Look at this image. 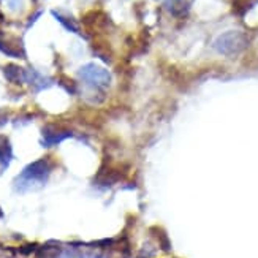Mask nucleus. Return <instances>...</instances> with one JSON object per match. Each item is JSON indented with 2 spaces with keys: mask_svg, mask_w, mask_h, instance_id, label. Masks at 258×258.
<instances>
[{
  "mask_svg": "<svg viewBox=\"0 0 258 258\" xmlns=\"http://www.w3.org/2000/svg\"><path fill=\"white\" fill-rule=\"evenodd\" d=\"M80 76L87 83L95 84V86H108L111 81L109 73L105 69H102V67L94 65V63L84 65L80 70Z\"/></svg>",
  "mask_w": 258,
  "mask_h": 258,
  "instance_id": "1",
  "label": "nucleus"
},
{
  "mask_svg": "<svg viewBox=\"0 0 258 258\" xmlns=\"http://www.w3.org/2000/svg\"><path fill=\"white\" fill-rule=\"evenodd\" d=\"M52 15L55 16V19H57V21L60 22V24H63L70 32H80V30H78V27H76V24H73V22H72L70 19H65V18L60 16L59 13H55V11H52Z\"/></svg>",
  "mask_w": 258,
  "mask_h": 258,
  "instance_id": "3",
  "label": "nucleus"
},
{
  "mask_svg": "<svg viewBox=\"0 0 258 258\" xmlns=\"http://www.w3.org/2000/svg\"><path fill=\"white\" fill-rule=\"evenodd\" d=\"M4 73H5V76L8 78L11 83H18V81L24 80V78H26V72H22L19 67H16V65H8V67H5Z\"/></svg>",
  "mask_w": 258,
  "mask_h": 258,
  "instance_id": "2",
  "label": "nucleus"
}]
</instances>
